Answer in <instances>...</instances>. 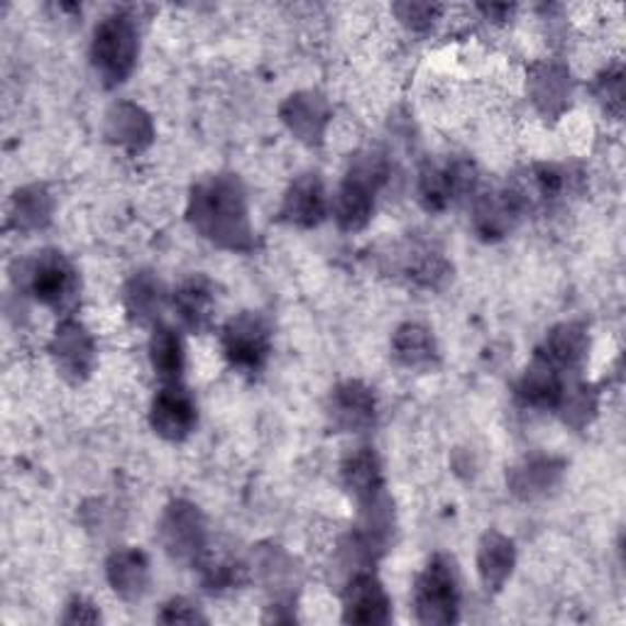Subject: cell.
I'll list each match as a JSON object with an SVG mask.
<instances>
[{
    "instance_id": "1",
    "label": "cell",
    "mask_w": 626,
    "mask_h": 626,
    "mask_svg": "<svg viewBox=\"0 0 626 626\" xmlns=\"http://www.w3.org/2000/svg\"><path fill=\"white\" fill-rule=\"evenodd\" d=\"M416 612L426 624H451L457 619L461 588H457V570L451 558H433L416 582Z\"/></svg>"
},
{
    "instance_id": "2",
    "label": "cell",
    "mask_w": 626,
    "mask_h": 626,
    "mask_svg": "<svg viewBox=\"0 0 626 626\" xmlns=\"http://www.w3.org/2000/svg\"><path fill=\"white\" fill-rule=\"evenodd\" d=\"M138 51V35L130 18L113 15L103 20L93 35V65L108 83H120L130 74Z\"/></svg>"
},
{
    "instance_id": "3",
    "label": "cell",
    "mask_w": 626,
    "mask_h": 626,
    "mask_svg": "<svg viewBox=\"0 0 626 626\" xmlns=\"http://www.w3.org/2000/svg\"><path fill=\"white\" fill-rule=\"evenodd\" d=\"M223 350L225 358L240 372H259L269 358L267 323L255 313H243V316L233 318L223 333Z\"/></svg>"
},
{
    "instance_id": "4",
    "label": "cell",
    "mask_w": 626,
    "mask_h": 626,
    "mask_svg": "<svg viewBox=\"0 0 626 626\" xmlns=\"http://www.w3.org/2000/svg\"><path fill=\"white\" fill-rule=\"evenodd\" d=\"M152 426L170 441H182L189 436L196 426V406L189 392L170 384L156 394L152 402Z\"/></svg>"
},
{
    "instance_id": "5",
    "label": "cell",
    "mask_w": 626,
    "mask_h": 626,
    "mask_svg": "<svg viewBox=\"0 0 626 626\" xmlns=\"http://www.w3.org/2000/svg\"><path fill=\"white\" fill-rule=\"evenodd\" d=\"M35 297L47 306H65L74 297L77 277L74 269L67 263L65 257L57 253H47L39 257L33 277Z\"/></svg>"
},
{
    "instance_id": "6",
    "label": "cell",
    "mask_w": 626,
    "mask_h": 626,
    "mask_svg": "<svg viewBox=\"0 0 626 626\" xmlns=\"http://www.w3.org/2000/svg\"><path fill=\"white\" fill-rule=\"evenodd\" d=\"M346 622L384 624L390 622L387 592L372 576H358L346 590Z\"/></svg>"
},
{
    "instance_id": "7",
    "label": "cell",
    "mask_w": 626,
    "mask_h": 626,
    "mask_svg": "<svg viewBox=\"0 0 626 626\" xmlns=\"http://www.w3.org/2000/svg\"><path fill=\"white\" fill-rule=\"evenodd\" d=\"M470 170L463 164H451V166H436V170L424 174L421 182V196L429 208H445L453 201V196L457 192H463V186L467 182Z\"/></svg>"
},
{
    "instance_id": "8",
    "label": "cell",
    "mask_w": 626,
    "mask_h": 626,
    "mask_svg": "<svg viewBox=\"0 0 626 626\" xmlns=\"http://www.w3.org/2000/svg\"><path fill=\"white\" fill-rule=\"evenodd\" d=\"M174 304L179 309V316L186 326L201 331L208 326V321H211V309H213L211 287H208V281L201 277L189 279L179 291H176Z\"/></svg>"
},
{
    "instance_id": "9",
    "label": "cell",
    "mask_w": 626,
    "mask_h": 626,
    "mask_svg": "<svg viewBox=\"0 0 626 626\" xmlns=\"http://www.w3.org/2000/svg\"><path fill=\"white\" fill-rule=\"evenodd\" d=\"M368 174H350L338 196V221L343 228H360L368 223L372 208V189Z\"/></svg>"
},
{
    "instance_id": "10",
    "label": "cell",
    "mask_w": 626,
    "mask_h": 626,
    "mask_svg": "<svg viewBox=\"0 0 626 626\" xmlns=\"http://www.w3.org/2000/svg\"><path fill=\"white\" fill-rule=\"evenodd\" d=\"M150 355L154 372L160 374L164 382L176 384L184 370V348L179 336H176L172 328H156L150 343Z\"/></svg>"
},
{
    "instance_id": "11",
    "label": "cell",
    "mask_w": 626,
    "mask_h": 626,
    "mask_svg": "<svg viewBox=\"0 0 626 626\" xmlns=\"http://www.w3.org/2000/svg\"><path fill=\"white\" fill-rule=\"evenodd\" d=\"M586 348H588L586 333L576 326H563L550 333L546 340V350L541 352L538 358L550 362L553 368H572V364H578L582 360Z\"/></svg>"
},
{
    "instance_id": "12",
    "label": "cell",
    "mask_w": 626,
    "mask_h": 626,
    "mask_svg": "<svg viewBox=\"0 0 626 626\" xmlns=\"http://www.w3.org/2000/svg\"><path fill=\"white\" fill-rule=\"evenodd\" d=\"M323 211H326V198H323V186L318 179H309L299 182L294 186V192L289 196V213L294 218L297 223H318L323 218Z\"/></svg>"
},
{
    "instance_id": "13",
    "label": "cell",
    "mask_w": 626,
    "mask_h": 626,
    "mask_svg": "<svg viewBox=\"0 0 626 626\" xmlns=\"http://www.w3.org/2000/svg\"><path fill=\"white\" fill-rule=\"evenodd\" d=\"M144 578H148V563L140 553H120V556L113 558L111 580L125 598H140L144 590Z\"/></svg>"
},
{
    "instance_id": "14",
    "label": "cell",
    "mask_w": 626,
    "mask_h": 626,
    "mask_svg": "<svg viewBox=\"0 0 626 626\" xmlns=\"http://www.w3.org/2000/svg\"><path fill=\"white\" fill-rule=\"evenodd\" d=\"M346 479L350 489L358 497H372L378 489L382 487V473H380V463L374 457L372 451L362 448L360 453H355L348 465H346Z\"/></svg>"
},
{
    "instance_id": "15",
    "label": "cell",
    "mask_w": 626,
    "mask_h": 626,
    "mask_svg": "<svg viewBox=\"0 0 626 626\" xmlns=\"http://www.w3.org/2000/svg\"><path fill=\"white\" fill-rule=\"evenodd\" d=\"M396 343H399V352H404L406 360H409L411 364L419 362V360H426L431 355L429 333L421 331V328H416V326L404 328L399 340H396Z\"/></svg>"
},
{
    "instance_id": "16",
    "label": "cell",
    "mask_w": 626,
    "mask_h": 626,
    "mask_svg": "<svg viewBox=\"0 0 626 626\" xmlns=\"http://www.w3.org/2000/svg\"><path fill=\"white\" fill-rule=\"evenodd\" d=\"M162 622H189V624H194V622H204V617L201 614H198L189 602H184V600H174L172 604H166L164 607V614L160 617Z\"/></svg>"
}]
</instances>
